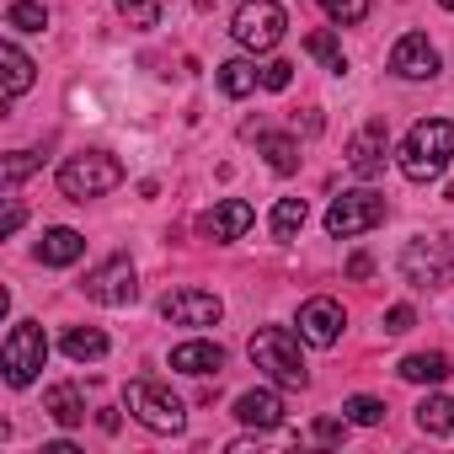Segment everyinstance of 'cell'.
Returning <instances> with one entry per match:
<instances>
[{
  "label": "cell",
  "instance_id": "cell-1",
  "mask_svg": "<svg viewBox=\"0 0 454 454\" xmlns=\"http://www.w3.org/2000/svg\"><path fill=\"white\" fill-rule=\"evenodd\" d=\"M300 342H305V337H294L289 326H257L252 342H247V353H252V364H257L273 385H284V390H305V385H310V369H305Z\"/></svg>",
  "mask_w": 454,
  "mask_h": 454
},
{
  "label": "cell",
  "instance_id": "cell-2",
  "mask_svg": "<svg viewBox=\"0 0 454 454\" xmlns=\"http://www.w3.org/2000/svg\"><path fill=\"white\" fill-rule=\"evenodd\" d=\"M449 155H454V123L449 118H422L401 139V155L395 160H401V176L406 182H433V176H443Z\"/></svg>",
  "mask_w": 454,
  "mask_h": 454
},
{
  "label": "cell",
  "instance_id": "cell-3",
  "mask_svg": "<svg viewBox=\"0 0 454 454\" xmlns=\"http://www.w3.org/2000/svg\"><path fill=\"white\" fill-rule=\"evenodd\" d=\"M118 182H123V166H118V155H107V150H81V155H70V160L59 166V192H65L70 203L102 198V192H113Z\"/></svg>",
  "mask_w": 454,
  "mask_h": 454
},
{
  "label": "cell",
  "instance_id": "cell-4",
  "mask_svg": "<svg viewBox=\"0 0 454 454\" xmlns=\"http://www.w3.org/2000/svg\"><path fill=\"white\" fill-rule=\"evenodd\" d=\"M401 278L411 289L454 284V236H411L406 252H401Z\"/></svg>",
  "mask_w": 454,
  "mask_h": 454
},
{
  "label": "cell",
  "instance_id": "cell-5",
  "mask_svg": "<svg viewBox=\"0 0 454 454\" xmlns=\"http://www.w3.org/2000/svg\"><path fill=\"white\" fill-rule=\"evenodd\" d=\"M123 406H129L150 433H182V422H187L182 395H171V385H160V380H129Z\"/></svg>",
  "mask_w": 454,
  "mask_h": 454
},
{
  "label": "cell",
  "instance_id": "cell-6",
  "mask_svg": "<svg viewBox=\"0 0 454 454\" xmlns=\"http://www.w3.org/2000/svg\"><path fill=\"white\" fill-rule=\"evenodd\" d=\"M49 364V337H43V326L38 321H17L12 332H6V342H0V369H6V385H33L38 380V369Z\"/></svg>",
  "mask_w": 454,
  "mask_h": 454
},
{
  "label": "cell",
  "instance_id": "cell-7",
  "mask_svg": "<svg viewBox=\"0 0 454 454\" xmlns=\"http://www.w3.org/2000/svg\"><path fill=\"white\" fill-rule=\"evenodd\" d=\"M284 27H289V17H284L278 0H241L236 17H231L236 43H241V49H252V54L278 49V43H284Z\"/></svg>",
  "mask_w": 454,
  "mask_h": 454
},
{
  "label": "cell",
  "instance_id": "cell-8",
  "mask_svg": "<svg viewBox=\"0 0 454 454\" xmlns=\"http://www.w3.org/2000/svg\"><path fill=\"white\" fill-rule=\"evenodd\" d=\"M385 198L380 192H342V198H332V208H326V231L337 236V241H353V236H364V231H374V224H385Z\"/></svg>",
  "mask_w": 454,
  "mask_h": 454
},
{
  "label": "cell",
  "instance_id": "cell-9",
  "mask_svg": "<svg viewBox=\"0 0 454 454\" xmlns=\"http://www.w3.org/2000/svg\"><path fill=\"white\" fill-rule=\"evenodd\" d=\"M81 294H86V300H97V305H113V310L134 305V300H139V278H134V262H129V257H107V262H97V268L86 273Z\"/></svg>",
  "mask_w": 454,
  "mask_h": 454
},
{
  "label": "cell",
  "instance_id": "cell-10",
  "mask_svg": "<svg viewBox=\"0 0 454 454\" xmlns=\"http://www.w3.org/2000/svg\"><path fill=\"white\" fill-rule=\"evenodd\" d=\"M160 316H166L171 326H214V321L224 316V305H219V294H208V289H171V294L160 300Z\"/></svg>",
  "mask_w": 454,
  "mask_h": 454
},
{
  "label": "cell",
  "instance_id": "cell-11",
  "mask_svg": "<svg viewBox=\"0 0 454 454\" xmlns=\"http://www.w3.org/2000/svg\"><path fill=\"white\" fill-rule=\"evenodd\" d=\"M342 305L337 300H326V294H316V300H305L300 305V337L310 342V348H337V337H342Z\"/></svg>",
  "mask_w": 454,
  "mask_h": 454
},
{
  "label": "cell",
  "instance_id": "cell-12",
  "mask_svg": "<svg viewBox=\"0 0 454 454\" xmlns=\"http://www.w3.org/2000/svg\"><path fill=\"white\" fill-rule=\"evenodd\" d=\"M252 219H257V208H252L247 198H224V203H214V208L198 219V231H203L208 241H241V236L252 231Z\"/></svg>",
  "mask_w": 454,
  "mask_h": 454
},
{
  "label": "cell",
  "instance_id": "cell-13",
  "mask_svg": "<svg viewBox=\"0 0 454 454\" xmlns=\"http://www.w3.org/2000/svg\"><path fill=\"white\" fill-rule=\"evenodd\" d=\"M385 155H390V134H385V123L374 118V123H364L353 139H348V166H353V176H380L385 171Z\"/></svg>",
  "mask_w": 454,
  "mask_h": 454
},
{
  "label": "cell",
  "instance_id": "cell-14",
  "mask_svg": "<svg viewBox=\"0 0 454 454\" xmlns=\"http://www.w3.org/2000/svg\"><path fill=\"white\" fill-rule=\"evenodd\" d=\"M390 70L401 81H433L438 75V49L427 43V33H406L395 49H390Z\"/></svg>",
  "mask_w": 454,
  "mask_h": 454
},
{
  "label": "cell",
  "instance_id": "cell-15",
  "mask_svg": "<svg viewBox=\"0 0 454 454\" xmlns=\"http://www.w3.org/2000/svg\"><path fill=\"white\" fill-rule=\"evenodd\" d=\"M236 417L247 422V427H284V401H278V390H268V385H257V390H241L236 395Z\"/></svg>",
  "mask_w": 454,
  "mask_h": 454
},
{
  "label": "cell",
  "instance_id": "cell-16",
  "mask_svg": "<svg viewBox=\"0 0 454 454\" xmlns=\"http://www.w3.org/2000/svg\"><path fill=\"white\" fill-rule=\"evenodd\" d=\"M81 257H86V236H81V231H70V224L43 231V241H38V262H43V268H70V262H81Z\"/></svg>",
  "mask_w": 454,
  "mask_h": 454
},
{
  "label": "cell",
  "instance_id": "cell-17",
  "mask_svg": "<svg viewBox=\"0 0 454 454\" xmlns=\"http://www.w3.org/2000/svg\"><path fill=\"white\" fill-rule=\"evenodd\" d=\"M171 369L176 374H219L224 348L219 342H182V348H171Z\"/></svg>",
  "mask_w": 454,
  "mask_h": 454
},
{
  "label": "cell",
  "instance_id": "cell-18",
  "mask_svg": "<svg viewBox=\"0 0 454 454\" xmlns=\"http://www.w3.org/2000/svg\"><path fill=\"white\" fill-rule=\"evenodd\" d=\"M43 411H49L59 427H81V422H86V395H81V385H70V380H65V385H49V390H43Z\"/></svg>",
  "mask_w": 454,
  "mask_h": 454
},
{
  "label": "cell",
  "instance_id": "cell-19",
  "mask_svg": "<svg viewBox=\"0 0 454 454\" xmlns=\"http://www.w3.org/2000/svg\"><path fill=\"white\" fill-rule=\"evenodd\" d=\"M449 374H454L449 353H406L401 358V380H411V385H443Z\"/></svg>",
  "mask_w": 454,
  "mask_h": 454
},
{
  "label": "cell",
  "instance_id": "cell-20",
  "mask_svg": "<svg viewBox=\"0 0 454 454\" xmlns=\"http://www.w3.org/2000/svg\"><path fill=\"white\" fill-rule=\"evenodd\" d=\"M257 86H262V70L252 59H224L219 65V91L224 97H252Z\"/></svg>",
  "mask_w": 454,
  "mask_h": 454
},
{
  "label": "cell",
  "instance_id": "cell-21",
  "mask_svg": "<svg viewBox=\"0 0 454 454\" xmlns=\"http://www.w3.org/2000/svg\"><path fill=\"white\" fill-rule=\"evenodd\" d=\"M417 427L433 433V438L454 433V401H449V395H422V401H417Z\"/></svg>",
  "mask_w": 454,
  "mask_h": 454
},
{
  "label": "cell",
  "instance_id": "cell-22",
  "mask_svg": "<svg viewBox=\"0 0 454 454\" xmlns=\"http://www.w3.org/2000/svg\"><path fill=\"white\" fill-rule=\"evenodd\" d=\"M0 65H6V102H17L33 86V59L17 43H0Z\"/></svg>",
  "mask_w": 454,
  "mask_h": 454
},
{
  "label": "cell",
  "instance_id": "cell-23",
  "mask_svg": "<svg viewBox=\"0 0 454 454\" xmlns=\"http://www.w3.org/2000/svg\"><path fill=\"white\" fill-rule=\"evenodd\" d=\"M107 353V337L97 332V326H70L65 332V358H75V364H97Z\"/></svg>",
  "mask_w": 454,
  "mask_h": 454
},
{
  "label": "cell",
  "instance_id": "cell-24",
  "mask_svg": "<svg viewBox=\"0 0 454 454\" xmlns=\"http://www.w3.org/2000/svg\"><path fill=\"white\" fill-rule=\"evenodd\" d=\"M305 219H310L305 198H278V203H273V236H278V241H294V236L305 231Z\"/></svg>",
  "mask_w": 454,
  "mask_h": 454
},
{
  "label": "cell",
  "instance_id": "cell-25",
  "mask_svg": "<svg viewBox=\"0 0 454 454\" xmlns=\"http://www.w3.org/2000/svg\"><path fill=\"white\" fill-rule=\"evenodd\" d=\"M305 54H310V59H321L332 75H348V54H342L337 33H326V27H321V33H310V38H305Z\"/></svg>",
  "mask_w": 454,
  "mask_h": 454
},
{
  "label": "cell",
  "instance_id": "cell-26",
  "mask_svg": "<svg viewBox=\"0 0 454 454\" xmlns=\"http://www.w3.org/2000/svg\"><path fill=\"white\" fill-rule=\"evenodd\" d=\"M262 155H268V166H273L278 176H294V171H300V145H294L289 134H262Z\"/></svg>",
  "mask_w": 454,
  "mask_h": 454
},
{
  "label": "cell",
  "instance_id": "cell-27",
  "mask_svg": "<svg viewBox=\"0 0 454 454\" xmlns=\"http://www.w3.org/2000/svg\"><path fill=\"white\" fill-rule=\"evenodd\" d=\"M6 27H17V33H43V27H49V6H43V0H12Z\"/></svg>",
  "mask_w": 454,
  "mask_h": 454
},
{
  "label": "cell",
  "instance_id": "cell-28",
  "mask_svg": "<svg viewBox=\"0 0 454 454\" xmlns=\"http://www.w3.org/2000/svg\"><path fill=\"white\" fill-rule=\"evenodd\" d=\"M118 17H123L129 27L150 33V27L160 22V0H118Z\"/></svg>",
  "mask_w": 454,
  "mask_h": 454
},
{
  "label": "cell",
  "instance_id": "cell-29",
  "mask_svg": "<svg viewBox=\"0 0 454 454\" xmlns=\"http://www.w3.org/2000/svg\"><path fill=\"white\" fill-rule=\"evenodd\" d=\"M321 12H326L337 27H353V22L369 17V0H321Z\"/></svg>",
  "mask_w": 454,
  "mask_h": 454
},
{
  "label": "cell",
  "instance_id": "cell-30",
  "mask_svg": "<svg viewBox=\"0 0 454 454\" xmlns=\"http://www.w3.org/2000/svg\"><path fill=\"white\" fill-rule=\"evenodd\" d=\"M342 411H348V422H358V427H374V422L385 417V401H374V395H353Z\"/></svg>",
  "mask_w": 454,
  "mask_h": 454
},
{
  "label": "cell",
  "instance_id": "cell-31",
  "mask_svg": "<svg viewBox=\"0 0 454 454\" xmlns=\"http://www.w3.org/2000/svg\"><path fill=\"white\" fill-rule=\"evenodd\" d=\"M38 166H43V160H38V155H27V150H17V155H6V187H17L22 176H33Z\"/></svg>",
  "mask_w": 454,
  "mask_h": 454
},
{
  "label": "cell",
  "instance_id": "cell-32",
  "mask_svg": "<svg viewBox=\"0 0 454 454\" xmlns=\"http://www.w3.org/2000/svg\"><path fill=\"white\" fill-rule=\"evenodd\" d=\"M289 81H294V65H289V59H268V65H262V86H268V91H284Z\"/></svg>",
  "mask_w": 454,
  "mask_h": 454
},
{
  "label": "cell",
  "instance_id": "cell-33",
  "mask_svg": "<svg viewBox=\"0 0 454 454\" xmlns=\"http://www.w3.org/2000/svg\"><path fill=\"white\" fill-rule=\"evenodd\" d=\"M411 321H417V316H411V305H390V310H385V332H390V337L411 332Z\"/></svg>",
  "mask_w": 454,
  "mask_h": 454
},
{
  "label": "cell",
  "instance_id": "cell-34",
  "mask_svg": "<svg viewBox=\"0 0 454 454\" xmlns=\"http://www.w3.org/2000/svg\"><path fill=\"white\" fill-rule=\"evenodd\" d=\"M342 438H348V422H337V417L316 422V443H342Z\"/></svg>",
  "mask_w": 454,
  "mask_h": 454
},
{
  "label": "cell",
  "instance_id": "cell-35",
  "mask_svg": "<svg viewBox=\"0 0 454 454\" xmlns=\"http://www.w3.org/2000/svg\"><path fill=\"white\" fill-rule=\"evenodd\" d=\"M369 273H374V262H369V257H364V252H358V257H353V262H348V278H369Z\"/></svg>",
  "mask_w": 454,
  "mask_h": 454
},
{
  "label": "cell",
  "instance_id": "cell-36",
  "mask_svg": "<svg viewBox=\"0 0 454 454\" xmlns=\"http://www.w3.org/2000/svg\"><path fill=\"white\" fill-rule=\"evenodd\" d=\"M0 231H6V236H17V231H22V203H12V208H6V224H0Z\"/></svg>",
  "mask_w": 454,
  "mask_h": 454
},
{
  "label": "cell",
  "instance_id": "cell-37",
  "mask_svg": "<svg viewBox=\"0 0 454 454\" xmlns=\"http://www.w3.org/2000/svg\"><path fill=\"white\" fill-rule=\"evenodd\" d=\"M438 6H443V12H454V0H438Z\"/></svg>",
  "mask_w": 454,
  "mask_h": 454
}]
</instances>
